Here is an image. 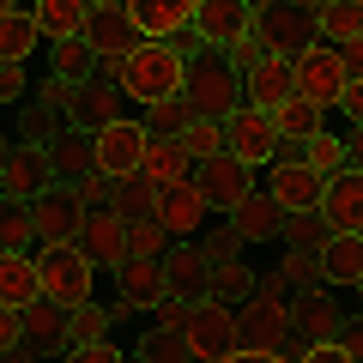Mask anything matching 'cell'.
I'll use <instances>...</instances> for the list:
<instances>
[{
	"mask_svg": "<svg viewBox=\"0 0 363 363\" xmlns=\"http://www.w3.org/2000/svg\"><path fill=\"white\" fill-rule=\"evenodd\" d=\"M109 85L121 91V104H169L182 97V79H188V43H164V37H133L121 55L104 61Z\"/></svg>",
	"mask_w": 363,
	"mask_h": 363,
	"instance_id": "6da1fadb",
	"label": "cell"
},
{
	"mask_svg": "<svg viewBox=\"0 0 363 363\" xmlns=\"http://www.w3.org/2000/svg\"><path fill=\"white\" fill-rule=\"evenodd\" d=\"M182 97L200 109V116H230L242 104V61H230V49H188V79H182Z\"/></svg>",
	"mask_w": 363,
	"mask_h": 363,
	"instance_id": "7a4b0ae2",
	"label": "cell"
},
{
	"mask_svg": "<svg viewBox=\"0 0 363 363\" xmlns=\"http://www.w3.org/2000/svg\"><path fill=\"white\" fill-rule=\"evenodd\" d=\"M291 85H297V97L303 104H315V109H339V97H345V85H351V67H345V55H339V43H303L297 55H291Z\"/></svg>",
	"mask_w": 363,
	"mask_h": 363,
	"instance_id": "3957f363",
	"label": "cell"
},
{
	"mask_svg": "<svg viewBox=\"0 0 363 363\" xmlns=\"http://www.w3.org/2000/svg\"><path fill=\"white\" fill-rule=\"evenodd\" d=\"M37 272H43V297H55L61 309H73V303L97 297V260L85 255L79 242H37Z\"/></svg>",
	"mask_w": 363,
	"mask_h": 363,
	"instance_id": "277c9868",
	"label": "cell"
},
{
	"mask_svg": "<svg viewBox=\"0 0 363 363\" xmlns=\"http://www.w3.org/2000/svg\"><path fill=\"white\" fill-rule=\"evenodd\" d=\"M43 85L55 91V104L67 109V121H73V128H85V133H97L104 121H116V116H121V91L109 85L104 67H97L91 79H61V73H49Z\"/></svg>",
	"mask_w": 363,
	"mask_h": 363,
	"instance_id": "5b68a950",
	"label": "cell"
},
{
	"mask_svg": "<svg viewBox=\"0 0 363 363\" xmlns=\"http://www.w3.org/2000/svg\"><path fill=\"white\" fill-rule=\"evenodd\" d=\"M188 351L206 363H236L242 357V327H236V309L218 297L194 303V321H188Z\"/></svg>",
	"mask_w": 363,
	"mask_h": 363,
	"instance_id": "8992f818",
	"label": "cell"
},
{
	"mask_svg": "<svg viewBox=\"0 0 363 363\" xmlns=\"http://www.w3.org/2000/svg\"><path fill=\"white\" fill-rule=\"evenodd\" d=\"M67 351V309L55 297H37L18 309V345L6 351V363H37V357H61Z\"/></svg>",
	"mask_w": 363,
	"mask_h": 363,
	"instance_id": "52a82bcc",
	"label": "cell"
},
{
	"mask_svg": "<svg viewBox=\"0 0 363 363\" xmlns=\"http://www.w3.org/2000/svg\"><path fill=\"white\" fill-rule=\"evenodd\" d=\"M145 116H128L121 109L116 121H104V128L91 133V152H97V176H140V152H145Z\"/></svg>",
	"mask_w": 363,
	"mask_h": 363,
	"instance_id": "ba28073f",
	"label": "cell"
},
{
	"mask_svg": "<svg viewBox=\"0 0 363 363\" xmlns=\"http://www.w3.org/2000/svg\"><path fill=\"white\" fill-rule=\"evenodd\" d=\"M255 30H260V49L297 55L303 43L321 37V13H315V6H303V0H272L267 13H255Z\"/></svg>",
	"mask_w": 363,
	"mask_h": 363,
	"instance_id": "9c48e42d",
	"label": "cell"
},
{
	"mask_svg": "<svg viewBox=\"0 0 363 363\" xmlns=\"http://www.w3.org/2000/svg\"><path fill=\"white\" fill-rule=\"evenodd\" d=\"M49 188H61V176H55V164H49V145L18 140L13 152H6V164H0V200H37V194H49Z\"/></svg>",
	"mask_w": 363,
	"mask_h": 363,
	"instance_id": "30bf717a",
	"label": "cell"
},
{
	"mask_svg": "<svg viewBox=\"0 0 363 363\" xmlns=\"http://www.w3.org/2000/svg\"><path fill=\"white\" fill-rule=\"evenodd\" d=\"M206 218H218V212H212L206 188L194 182V169L176 176L169 188H157V224H164L169 236H200V230H206Z\"/></svg>",
	"mask_w": 363,
	"mask_h": 363,
	"instance_id": "8fae6325",
	"label": "cell"
},
{
	"mask_svg": "<svg viewBox=\"0 0 363 363\" xmlns=\"http://www.w3.org/2000/svg\"><path fill=\"white\" fill-rule=\"evenodd\" d=\"M272 145H279V133H272V116H267V109L236 104L230 116H224V152H236L255 176L272 164Z\"/></svg>",
	"mask_w": 363,
	"mask_h": 363,
	"instance_id": "7c38bea8",
	"label": "cell"
},
{
	"mask_svg": "<svg viewBox=\"0 0 363 363\" xmlns=\"http://www.w3.org/2000/svg\"><path fill=\"white\" fill-rule=\"evenodd\" d=\"M194 182H200V188H206V200H212V212H218V218H224V212H230L236 206V200H242L248 194V188H255V169H248L242 164V157H236V152H224V145H218V152H212V157H194Z\"/></svg>",
	"mask_w": 363,
	"mask_h": 363,
	"instance_id": "4fadbf2b",
	"label": "cell"
},
{
	"mask_svg": "<svg viewBox=\"0 0 363 363\" xmlns=\"http://www.w3.org/2000/svg\"><path fill=\"white\" fill-rule=\"evenodd\" d=\"M285 315H291V333H303V339H333L339 333V321H345V309H339V291L333 285H297L285 297Z\"/></svg>",
	"mask_w": 363,
	"mask_h": 363,
	"instance_id": "5bb4252c",
	"label": "cell"
},
{
	"mask_svg": "<svg viewBox=\"0 0 363 363\" xmlns=\"http://www.w3.org/2000/svg\"><path fill=\"white\" fill-rule=\"evenodd\" d=\"M236 327H242V357H291V315L260 309V303H236Z\"/></svg>",
	"mask_w": 363,
	"mask_h": 363,
	"instance_id": "9a60e30c",
	"label": "cell"
},
{
	"mask_svg": "<svg viewBox=\"0 0 363 363\" xmlns=\"http://www.w3.org/2000/svg\"><path fill=\"white\" fill-rule=\"evenodd\" d=\"M248 30H255V6L248 0H200L188 37L200 49H236V37H248Z\"/></svg>",
	"mask_w": 363,
	"mask_h": 363,
	"instance_id": "2e32d148",
	"label": "cell"
},
{
	"mask_svg": "<svg viewBox=\"0 0 363 363\" xmlns=\"http://www.w3.org/2000/svg\"><path fill=\"white\" fill-rule=\"evenodd\" d=\"M297 97V85H291V55H272V49H260L255 61L242 67V104H255V109H279V104H291Z\"/></svg>",
	"mask_w": 363,
	"mask_h": 363,
	"instance_id": "e0dca14e",
	"label": "cell"
},
{
	"mask_svg": "<svg viewBox=\"0 0 363 363\" xmlns=\"http://www.w3.org/2000/svg\"><path fill=\"white\" fill-rule=\"evenodd\" d=\"M224 218H230L236 230L248 236V248H260V242H279V236H285V206H279V194H272L267 182H255V188H248V194L236 200V206L224 212Z\"/></svg>",
	"mask_w": 363,
	"mask_h": 363,
	"instance_id": "ac0fdd59",
	"label": "cell"
},
{
	"mask_svg": "<svg viewBox=\"0 0 363 363\" xmlns=\"http://www.w3.org/2000/svg\"><path fill=\"white\" fill-rule=\"evenodd\" d=\"M260 182L279 194V206H285V212H309V206H321V188H327V182L309 169V157H272V164L260 169Z\"/></svg>",
	"mask_w": 363,
	"mask_h": 363,
	"instance_id": "d6986e66",
	"label": "cell"
},
{
	"mask_svg": "<svg viewBox=\"0 0 363 363\" xmlns=\"http://www.w3.org/2000/svg\"><path fill=\"white\" fill-rule=\"evenodd\" d=\"M157 260H164V285L169 291H182V297H206L212 260H206V248H200V236H169Z\"/></svg>",
	"mask_w": 363,
	"mask_h": 363,
	"instance_id": "ffe728a7",
	"label": "cell"
},
{
	"mask_svg": "<svg viewBox=\"0 0 363 363\" xmlns=\"http://www.w3.org/2000/svg\"><path fill=\"white\" fill-rule=\"evenodd\" d=\"M109 279H116V297L128 303L133 315H152L157 297H164V260H140V255H121L116 267H109Z\"/></svg>",
	"mask_w": 363,
	"mask_h": 363,
	"instance_id": "44dd1931",
	"label": "cell"
},
{
	"mask_svg": "<svg viewBox=\"0 0 363 363\" xmlns=\"http://www.w3.org/2000/svg\"><path fill=\"white\" fill-rule=\"evenodd\" d=\"M121 6H128L140 37H164V43H182L200 13V0H121Z\"/></svg>",
	"mask_w": 363,
	"mask_h": 363,
	"instance_id": "7402d4cb",
	"label": "cell"
},
{
	"mask_svg": "<svg viewBox=\"0 0 363 363\" xmlns=\"http://www.w3.org/2000/svg\"><path fill=\"white\" fill-rule=\"evenodd\" d=\"M79 37H85V49L97 55V61H109V55H121L140 30H133V18H128V6H121V0H91L85 30H79Z\"/></svg>",
	"mask_w": 363,
	"mask_h": 363,
	"instance_id": "603a6c76",
	"label": "cell"
},
{
	"mask_svg": "<svg viewBox=\"0 0 363 363\" xmlns=\"http://www.w3.org/2000/svg\"><path fill=\"white\" fill-rule=\"evenodd\" d=\"M315 267H321V285L351 291L363 279V230H327V242L315 248Z\"/></svg>",
	"mask_w": 363,
	"mask_h": 363,
	"instance_id": "cb8c5ba5",
	"label": "cell"
},
{
	"mask_svg": "<svg viewBox=\"0 0 363 363\" xmlns=\"http://www.w3.org/2000/svg\"><path fill=\"white\" fill-rule=\"evenodd\" d=\"M194 169V157H188V145H182V133H145V152H140V182L145 188H169L176 176H188Z\"/></svg>",
	"mask_w": 363,
	"mask_h": 363,
	"instance_id": "d4e9b609",
	"label": "cell"
},
{
	"mask_svg": "<svg viewBox=\"0 0 363 363\" xmlns=\"http://www.w3.org/2000/svg\"><path fill=\"white\" fill-rule=\"evenodd\" d=\"M327 218V230H363V169H339V176H327L321 188V206H315Z\"/></svg>",
	"mask_w": 363,
	"mask_h": 363,
	"instance_id": "484cf974",
	"label": "cell"
},
{
	"mask_svg": "<svg viewBox=\"0 0 363 363\" xmlns=\"http://www.w3.org/2000/svg\"><path fill=\"white\" fill-rule=\"evenodd\" d=\"M79 248H85L91 260H97V267H116L121 255H128V224L116 218V212L109 206H97V212H85V224H79Z\"/></svg>",
	"mask_w": 363,
	"mask_h": 363,
	"instance_id": "4316f807",
	"label": "cell"
},
{
	"mask_svg": "<svg viewBox=\"0 0 363 363\" xmlns=\"http://www.w3.org/2000/svg\"><path fill=\"white\" fill-rule=\"evenodd\" d=\"M43 297V272L30 248H0V303L6 309H25V303Z\"/></svg>",
	"mask_w": 363,
	"mask_h": 363,
	"instance_id": "83f0119b",
	"label": "cell"
},
{
	"mask_svg": "<svg viewBox=\"0 0 363 363\" xmlns=\"http://www.w3.org/2000/svg\"><path fill=\"white\" fill-rule=\"evenodd\" d=\"M6 116H13V133H18V140H55V133L67 128V109L55 104V91H49V85H37L25 104L6 109Z\"/></svg>",
	"mask_w": 363,
	"mask_h": 363,
	"instance_id": "f1b7e54d",
	"label": "cell"
},
{
	"mask_svg": "<svg viewBox=\"0 0 363 363\" xmlns=\"http://www.w3.org/2000/svg\"><path fill=\"white\" fill-rule=\"evenodd\" d=\"M49 145V164H55V176L61 182H85V176H97V152H91V133L85 128H73L67 121L55 140H43Z\"/></svg>",
	"mask_w": 363,
	"mask_h": 363,
	"instance_id": "f546056e",
	"label": "cell"
},
{
	"mask_svg": "<svg viewBox=\"0 0 363 363\" xmlns=\"http://www.w3.org/2000/svg\"><path fill=\"white\" fill-rule=\"evenodd\" d=\"M30 212H37V242H79V224H85V212L67 200V188L37 194V200H30Z\"/></svg>",
	"mask_w": 363,
	"mask_h": 363,
	"instance_id": "4dcf8cb0",
	"label": "cell"
},
{
	"mask_svg": "<svg viewBox=\"0 0 363 363\" xmlns=\"http://www.w3.org/2000/svg\"><path fill=\"white\" fill-rule=\"evenodd\" d=\"M43 49V30H37V13H0V61H37Z\"/></svg>",
	"mask_w": 363,
	"mask_h": 363,
	"instance_id": "1f68e13d",
	"label": "cell"
},
{
	"mask_svg": "<svg viewBox=\"0 0 363 363\" xmlns=\"http://www.w3.org/2000/svg\"><path fill=\"white\" fill-rule=\"evenodd\" d=\"M255 260H248V255H230V260H212V285H206V297H218V303H230V309H236V303H242L248 297V285H255Z\"/></svg>",
	"mask_w": 363,
	"mask_h": 363,
	"instance_id": "d6a6232c",
	"label": "cell"
},
{
	"mask_svg": "<svg viewBox=\"0 0 363 363\" xmlns=\"http://www.w3.org/2000/svg\"><path fill=\"white\" fill-rule=\"evenodd\" d=\"M85 13H91V0H37V30H43V43L79 37V30H85Z\"/></svg>",
	"mask_w": 363,
	"mask_h": 363,
	"instance_id": "836d02e7",
	"label": "cell"
},
{
	"mask_svg": "<svg viewBox=\"0 0 363 363\" xmlns=\"http://www.w3.org/2000/svg\"><path fill=\"white\" fill-rule=\"evenodd\" d=\"M85 339H116V315L97 297H85V303L67 309V345H85Z\"/></svg>",
	"mask_w": 363,
	"mask_h": 363,
	"instance_id": "e575fe53",
	"label": "cell"
},
{
	"mask_svg": "<svg viewBox=\"0 0 363 363\" xmlns=\"http://www.w3.org/2000/svg\"><path fill=\"white\" fill-rule=\"evenodd\" d=\"M321 128H327V109L303 104V97H291V104L272 109V133H279V140H309V133H321Z\"/></svg>",
	"mask_w": 363,
	"mask_h": 363,
	"instance_id": "d590c367",
	"label": "cell"
},
{
	"mask_svg": "<svg viewBox=\"0 0 363 363\" xmlns=\"http://www.w3.org/2000/svg\"><path fill=\"white\" fill-rule=\"evenodd\" d=\"M43 49H49V67H55L61 79H91L97 67H104L97 55L85 49V37H55V43H43Z\"/></svg>",
	"mask_w": 363,
	"mask_h": 363,
	"instance_id": "8d00e7d4",
	"label": "cell"
},
{
	"mask_svg": "<svg viewBox=\"0 0 363 363\" xmlns=\"http://www.w3.org/2000/svg\"><path fill=\"white\" fill-rule=\"evenodd\" d=\"M303 157H309V169L315 176H339V169H351V152H345V133H309V140H303Z\"/></svg>",
	"mask_w": 363,
	"mask_h": 363,
	"instance_id": "74e56055",
	"label": "cell"
},
{
	"mask_svg": "<svg viewBox=\"0 0 363 363\" xmlns=\"http://www.w3.org/2000/svg\"><path fill=\"white\" fill-rule=\"evenodd\" d=\"M133 357H145V363H182V357H194V351H188V333L152 321V327L140 333V345H133Z\"/></svg>",
	"mask_w": 363,
	"mask_h": 363,
	"instance_id": "f35d334b",
	"label": "cell"
},
{
	"mask_svg": "<svg viewBox=\"0 0 363 363\" xmlns=\"http://www.w3.org/2000/svg\"><path fill=\"white\" fill-rule=\"evenodd\" d=\"M0 248H37V212H30V200H0Z\"/></svg>",
	"mask_w": 363,
	"mask_h": 363,
	"instance_id": "ab89813d",
	"label": "cell"
},
{
	"mask_svg": "<svg viewBox=\"0 0 363 363\" xmlns=\"http://www.w3.org/2000/svg\"><path fill=\"white\" fill-rule=\"evenodd\" d=\"M363 37V0H327L321 6V43H351Z\"/></svg>",
	"mask_w": 363,
	"mask_h": 363,
	"instance_id": "60d3db41",
	"label": "cell"
},
{
	"mask_svg": "<svg viewBox=\"0 0 363 363\" xmlns=\"http://www.w3.org/2000/svg\"><path fill=\"white\" fill-rule=\"evenodd\" d=\"M272 272H279L291 291L321 279V267H315V248H291V242H279V260H272Z\"/></svg>",
	"mask_w": 363,
	"mask_h": 363,
	"instance_id": "b9f144b4",
	"label": "cell"
},
{
	"mask_svg": "<svg viewBox=\"0 0 363 363\" xmlns=\"http://www.w3.org/2000/svg\"><path fill=\"white\" fill-rule=\"evenodd\" d=\"M279 242H291V248H321L327 242V218L321 212H285V236H279Z\"/></svg>",
	"mask_w": 363,
	"mask_h": 363,
	"instance_id": "7bdbcfd3",
	"label": "cell"
},
{
	"mask_svg": "<svg viewBox=\"0 0 363 363\" xmlns=\"http://www.w3.org/2000/svg\"><path fill=\"white\" fill-rule=\"evenodd\" d=\"M200 248H206V260H230V255H248V236L236 230L230 218H224V224H212V218H206V230H200Z\"/></svg>",
	"mask_w": 363,
	"mask_h": 363,
	"instance_id": "ee69618b",
	"label": "cell"
},
{
	"mask_svg": "<svg viewBox=\"0 0 363 363\" xmlns=\"http://www.w3.org/2000/svg\"><path fill=\"white\" fill-rule=\"evenodd\" d=\"M182 145H188V157H212L224 145V121L218 116H194L188 128H182Z\"/></svg>",
	"mask_w": 363,
	"mask_h": 363,
	"instance_id": "f6af8a7d",
	"label": "cell"
},
{
	"mask_svg": "<svg viewBox=\"0 0 363 363\" xmlns=\"http://www.w3.org/2000/svg\"><path fill=\"white\" fill-rule=\"evenodd\" d=\"M194 116H200V109L188 104V97H169V104H152V109H145V128H152V133H182Z\"/></svg>",
	"mask_w": 363,
	"mask_h": 363,
	"instance_id": "bcb514c9",
	"label": "cell"
},
{
	"mask_svg": "<svg viewBox=\"0 0 363 363\" xmlns=\"http://www.w3.org/2000/svg\"><path fill=\"white\" fill-rule=\"evenodd\" d=\"M30 97V61H0V116Z\"/></svg>",
	"mask_w": 363,
	"mask_h": 363,
	"instance_id": "7dc6e473",
	"label": "cell"
},
{
	"mask_svg": "<svg viewBox=\"0 0 363 363\" xmlns=\"http://www.w3.org/2000/svg\"><path fill=\"white\" fill-rule=\"evenodd\" d=\"M194 303H200V297L164 291V297H157V309H152V321H157V327H176V333H188V321H194Z\"/></svg>",
	"mask_w": 363,
	"mask_h": 363,
	"instance_id": "c3c4849f",
	"label": "cell"
},
{
	"mask_svg": "<svg viewBox=\"0 0 363 363\" xmlns=\"http://www.w3.org/2000/svg\"><path fill=\"white\" fill-rule=\"evenodd\" d=\"M61 357H67V363H121L128 351H121L116 339H85V345H67Z\"/></svg>",
	"mask_w": 363,
	"mask_h": 363,
	"instance_id": "681fc988",
	"label": "cell"
},
{
	"mask_svg": "<svg viewBox=\"0 0 363 363\" xmlns=\"http://www.w3.org/2000/svg\"><path fill=\"white\" fill-rule=\"evenodd\" d=\"M339 351H345V363H363V309H345V321H339Z\"/></svg>",
	"mask_w": 363,
	"mask_h": 363,
	"instance_id": "f907efd6",
	"label": "cell"
},
{
	"mask_svg": "<svg viewBox=\"0 0 363 363\" xmlns=\"http://www.w3.org/2000/svg\"><path fill=\"white\" fill-rule=\"evenodd\" d=\"M339 109H345V121H351V128H363V79H351V85H345Z\"/></svg>",
	"mask_w": 363,
	"mask_h": 363,
	"instance_id": "816d5d0a",
	"label": "cell"
},
{
	"mask_svg": "<svg viewBox=\"0 0 363 363\" xmlns=\"http://www.w3.org/2000/svg\"><path fill=\"white\" fill-rule=\"evenodd\" d=\"M13 345H18V309H6V303H0V357H6Z\"/></svg>",
	"mask_w": 363,
	"mask_h": 363,
	"instance_id": "f5cc1de1",
	"label": "cell"
},
{
	"mask_svg": "<svg viewBox=\"0 0 363 363\" xmlns=\"http://www.w3.org/2000/svg\"><path fill=\"white\" fill-rule=\"evenodd\" d=\"M339 55H345V67H351V79H363V37H351V43H339Z\"/></svg>",
	"mask_w": 363,
	"mask_h": 363,
	"instance_id": "db71d44e",
	"label": "cell"
},
{
	"mask_svg": "<svg viewBox=\"0 0 363 363\" xmlns=\"http://www.w3.org/2000/svg\"><path fill=\"white\" fill-rule=\"evenodd\" d=\"M345 152H351V169H363V128L345 133Z\"/></svg>",
	"mask_w": 363,
	"mask_h": 363,
	"instance_id": "11a10c76",
	"label": "cell"
},
{
	"mask_svg": "<svg viewBox=\"0 0 363 363\" xmlns=\"http://www.w3.org/2000/svg\"><path fill=\"white\" fill-rule=\"evenodd\" d=\"M18 6H25V0H0V13H18Z\"/></svg>",
	"mask_w": 363,
	"mask_h": 363,
	"instance_id": "9f6ffc18",
	"label": "cell"
},
{
	"mask_svg": "<svg viewBox=\"0 0 363 363\" xmlns=\"http://www.w3.org/2000/svg\"><path fill=\"white\" fill-rule=\"evenodd\" d=\"M248 6H255V13H267V6H272V0H248Z\"/></svg>",
	"mask_w": 363,
	"mask_h": 363,
	"instance_id": "6f0895ef",
	"label": "cell"
},
{
	"mask_svg": "<svg viewBox=\"0 0 363 363\" xmlns=\"http://www.w3.org/2000/svg\"><path fill=\"white\" fill-rule=\"evenodd\" d=\"M351 291H357V309H363V279H357V285H351Z\"/></svg>",
	"mask_w": 363,
	"mask_h": 363,
	"instance_id": "680465c9",
	"label": "cell"
},
{
	"mask_svg": "<svg viewBox=\"0 0 363 363\" xmlns=\"http://www.w3.org/2000/svg\"><path fill=\"white\" fill-rule=\"evenodd\" d=\"M303 6H315V13H321V6H327V0H303Z\"/></svg>",
	"mask_w": 363,
	"mask_h": 363,
	"instance_id": "91938a15",
	"label": "cell"
}]
</instances>
